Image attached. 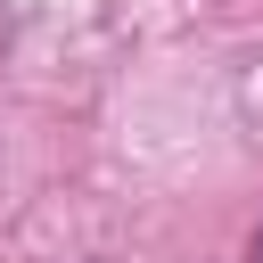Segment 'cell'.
<instances>
[{
	"instance_id": "obj_1",
	"label": "cell",
	"mask_w": 263,
	"mask_h": 263,
	"mask_svg": "<svg viewBox=\"0 0 263 263\" xmlns=\"http://www.w3.org/2000/svg\"><path fill=\"white\" fill-rule=\"evenodd\" d=\"M255 263H263V238H255Z\"/></svg>"
}]
</instances>
